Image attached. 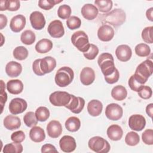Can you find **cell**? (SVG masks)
I'll use <instances>...</instances> for the list:
<instances>
[{
    "label": "cell",
    "instance_id": "cell-1",
    "mask_svg": "<svg viewBox=\"0 0 153 153\" xmlns=\"http://www.w3.org/2000/svg\"><path fill=\"white\" fill-rule=\"evenodd\" d=\"M56 66V60L51 56L36 59L32 63L33 71L38 76H42L50 73L55 69Z\"/></svg>",
    "mask_w": 153,
    "mask_h": 153
},
{
    "label": "cell",
    "instance_id": "cell-2",
    "mask_svg": "<svg viewBox=\"0 0 153 153\" xmlns=\"http://www.w3.org/2000/svg\"><path fill=\"white\" fill-rule=\"evenodd\" d=\"M126 19L125 12L120 8H115L99 17L103 23H108L115 27L122 25L125 22Z\"/></svg>",
    "mask_w": 153,
    "mask_h": 153
},
{
    "label": "cell",
    "instance_id": "cell-3",
    "mask_svg": "<svg viewBox=\"0 0 153 153\" xmlns=\"http://www.w3.org/2000/svg\"><path fill=\"white\" fill-rule=\"evenodd\" d=\"M97 63L105 77L111 75L117 69L115 66L114 57L109 53L101 54L98 57Z\"/></svg>",
    "mask_w": 153,
    "mask_h": 153
},
{
    "label": "cell",
    "instance_id": "cell-4",
    "mask_svg": "<svg viewBox=\"0 0 153 153\" xmlns=\"http://www.w3.org/2000/svg\"><path fill=\"white\" fill-rule=\"evenodd\" d=\"M153 72V63L152 61L147 59L140 63L133 75L142 84L146 82L148 78Z\"/></svg>",
    "mask_w": 153,
    "mask_h": 153
},
{
    "label": "cell",
    "instance_id": "cell-5",
    "mask_svg": "<svg viewBox=\"0 0 153 153\" xmlns=\"http://www.w3.org/2000/svg\"><path fill=\"white\" fill-rule=\"evenodd\" d=\"M74 78V71L68 66L60 68L56 72L54 77L56 84L60 87H65L69 85Z\"/></svg>",
    "mask_w": 153,
    "mask_h": 153
},
{
    "label": "cell",
    "instance_id": "cell-6",
    "mask_svg": "<svg viewBox=\"0 0 153 153\" xmlns=\"http://www.w3.org/2000/svg\"><path fill=\"white\" fill-rule=\"evenodd\" d=\"M71 41L73 45L83 53L89 49L90 44L89 43L88 35L82 30L74 32L71 36Z\"/></svg>",
    "mask_w": 153,
    "mask_h": 153
},
{
    "label": "cell",
    "instance_id": "cell-7",
    "mask_svg": "<svg viewBox=\"0 0 153 153\" xmlns=\"http://www.w3.org/2000/svg\"><path fill=\"white\" fill-rule=\"evenodd\" d=\"M89 148L97 153H107L111 149L109 142L100 136H94L88 142Z\"/></svg>",
    "mask_w": 153,
    "mask_h": 153
},
{
    "label": "cell",
    "instance_id": "cell-8",
    "mask_svg": "<svg viewBox=\"0 0 153 153\" xmlns=\"http://www.w3.org/2000/svg\"><path fill=\"white\" fill-rule=\"evenodd\" d=\"M71 95L66 91H56L50 95L49 100L53 106L65 107L69 103Z\"/></svg>",
    "mask_w": 153,
    "mask_h": 153
},
{
    "label": "cell",
    "instance_id": "cell-9",
    "mask_svg": "<svg viewBox=\"0 0 153 153\" xmlns=\"http://www.w3.org/2000/svg\"><path fill=\"white\" fill-rule=\"evenodd\" d=\"M123 114V108L117 103H110L106 107L105 115L110 120L117 121L122 117Z\"/></svg>",
    "mask_w": 153,
    "mask_h": 153
},
{
    "label": "cell",
    "instance_id": "cell-10",
    "mask_svg": "<svg viewBox=\"0 0 153 153\" xmlns=\"http://www.w3.org/2000/svg\"><path fill=\"white\" fill-rule=\"evenodd\" d=\"M27 104L25 100L16 97L13 99L9 104V111L11 114L17 115L23 113L27 108Z\"/></svg>",
    "mask_w": 153,
    "mask_h": 153
},
{
    "label": "cell",
    "instance_id": "cell-11",
    "mask_svg": "<svg viewBox=\"0 0 153 153\" xmlns=\"http://www.w3.org/2000/svg\"><path fill=\"white\" fill-rule=\"evenodd\" d=\"M47 31L49 35L55 38L62 37L65 34V29L62 22L59 20H55L50 23Z\"/></svg>",
    "mask_w": 153,
    "mask_h": 153
},
{
    "label": "cell",
    "instance_id": "cell-12",
    "mask_svg": "<svg viewBox=\"0 0 153 153\" xmlns=\"http://www.w3.org/2000/svg\"><path fill=\"white\" fill-rule=\"evenodd\" d=\"M145 125L146 120L142 115L134 114L129 117L128 126L134 131H142L145 128Z\"/></svg>",
    "mask_w": 153,
    "mask_h": 153
},
{
    "label": "cell",
    "instance_id": "cell-13",
    "mask_svg": "<svg viewBox=\"0 0 153 153\" xmlns=\"http://www.w3.org/2000/svg\"><path fill=\"white\" fill-rule=\"evenodd\" d=\"M84 105L85 100L83 98L81 97H76L75 96L72 94L71 99L65 108L69 109L72 112L77 114L82 111Z\"/></svg>",
    "mask_w": 153,
    "mask_h": 153
},
{
    "label": "cell",
    "instance_id": "cell-14",
    "mask_svg": "<svg viewBox=\"0 0 153 153\" xmlns=\"http://www.w3.org/2000/svg\"><path fill=\"white\" fill-rule=\"evenodd\" d=\"M30 22L32 27L36 30L42 29L45 25V19L43 14L39 11L32 12L29 17Z\"/></svg>",
    "mask_w": 153,
    "mask_h": 153
},
{
    "label": "cell",
    "instance_id": "cell-15",
    "mask_svg": "<svg viewBox=\"0 0 153 153\" xmlns=\"http://www.w3.org/2000/svg\"><path fill=\"white\" fill-rule=\"evenodd\" d=\"M59 146L62 151L65 152H72L75 149L76 143L75 139L73 137L65 135L60 139Z\"/></svg>",
    "mask_w": 153,
    "mask_h": 153
},
{
    "label": "cell",
    "instance_id": "cell-16",
    "mask_svg": "<svg viewBox=\"0 0 153 153\" xmlns=\"http://www.w3.org/2000/svg\"><path fill=\"white\" fill-rule=\"evenodd\" d=\"M114 33V29L110 25L104 24L98 29L97 36L100 41L108 42L113 38Z\"/></svg>",
    "mask_w": 153,
    "mask_h": 153
},
{
    "label": "cell",
    "instance_id": "cell-17",
    "mask_svg": "<svg viewBox=\"0 0 153 153\" xmlns=\"http://www.w3.org/2000/svg\"><path fill=\"white\" fill-rule=\"evenodd\" d=\"M115 55L120 61L125 62L130 59L132 55V51L128 45L122 44L117 47Z\"/></svg>",
    "mask_w": 153,
    "mask_h": 153
},
{
    "label": "cell",
    "instance_id": "cell-18",
    "mask_svg": "<svg viewBox=\"0 0 153 153\" xmlns=\"http://www.w3.org/2000/svg\"><path fill=\"white\" fill-rule=\"evenodd\" d=\"M62 126L60 123L57 120L50 121L47 126L48 135L52 138L59 137L62 133Z\"/></svg>",
    "mask_w": 153,
    "mask_h": 153
},
{
    "label": "cell",
    "instance_id": "cell-19",
    "mask_svg": "<svg viewBox=\"0 0 153 153\" xmlns=\"http://www.w3.org/2000/svg\"><path fill=\"white\" fill-rule=\"evenodd\" d=\"M26 18L22 14H18L14 16L10 23V27L11 30L16 33L22 30L26 25Z\"/></svg>",
    "mask_w": 153,
    "mask_h": 153
},
{
    "label": "cell",
    "instance_id": "cell-20",
    "mask_svg": "<svg viewBox=\"0 0 153 153\" xmlns=\"http://www.w3.org/2000/svg\"><path fill=\"white\" fill-rule=\"evenodd\" d=\"M79 78L83 85H89L91 84L95 79V73L94 70L90 67L84 68L80 72Z\"/></svg>",
    "mask_w": 153,
    "mask_h": 153
},
{
    "label": "cell",
    "instance_id": "cell-21",
    "mask_svg": "<svg viewBox=\"0 0 153 153\" xmlns=\"http://www.w3.org/2000/svg\"><path fill=\"white\" fill-rule=\"evenodd\" d=\"M99 10L93 4H85L81 8V14L84 18L88 20L94 19L97 14Z\"/></svg>",
    "mask_w": 153,
    "mask_h": 153
},
{
    "label": "cell",
    "instance_id": "cell-22",
    "mask_svg": "<svg viewBox=\"0 0 153 153\" xmlns=\"http://www.w3.org/2000/svg\"><path fill=\"white\" fill-rule=\"evenodd\" d=\"M22 71V66L20 63L10 61L5 66V72L10 77H17L20 75Z\"/></svg>",
    "mask_w": 153,
    "mask_h": 153
},
{
    "label": "cell",
    "instance_id": "cell-23",
    "mask_svg": "<svg viewBox=\"0 0 153 153\" xmlns=\"http://www.w3.org/2000/svg\"><path fill=\"white\" fill-rule=\"evenodd\" d=\"M4 127L10 130H14L19 128L21 126L20 119L13 115H8L4 119Z\"/></svg>",
    "mask_w": 153,
    "mask_h": 153
},
{
    "label": "cell",
    "instance_id": "cell-24",
    "mask_svg": "<svg viewBox=\"0 0 153 153\" xmlns=\"http://www.w3.org/2000/svg\"><path fill=\"white\" fill-rule=\"evenodd\" d=\"M102 103L98 100L93 99L90 101L87 105V111L88 114L93 117H97L102 112Z\"/></svg>",
    "mask_w": 153,
    "mask_h": 153
},
{
    "label": "cell",
    "instance_id": "cell-25",
    "mask_svg": "<svg viewBox=\"0 0 153 153\" xmlns=\"http://www.w3.org/2000/svg\"><path fill=\"white\" fill-rule=\"evenodd\" d=\"M106 133L108 137L111 140L117 141L122 138L123 135V130L120 126L117 124H112L108 128Z\"/></svg>",
    "mask_w": 153,
    "mask_h": 153
},
{
    "label": "cell",
    "instance_id": "cell-26",
    "mask_svg": "<svg viewBox=\"0 0 153 153\" xmlns=\"http://www.w3.org/2000/svg\"><path fill=\"white\" fill-rule=\"evenodd\" d=\"M7 89L13 94H19L23 90V84L19 79H11L7 83Z\"/></svg>",
    "mask_w": 153,
    "mask_h": 153
},
{
    "label": "cell",
    "instance_id": "cell-27",
    "mask_svg": "<svg viewBox=\"0 0 153 153\" xmlns=\"http://www.w3.org/2000/svg\"><path fill=\"white\" fill-rule=\"evenodd\" d=\"M30 139L34 142H41L45 138L44 130L39 126H33L29 131Z\"/></svg>",
    "mask_w": 153,
    "mask_h": 153
},
{
    "label": "cell",
    "instance_id": "cell-28",
    "mask_svg": "<svg viewBox=\"0 0 153 153\" xmlns=\"http://www.w3.org/2000/svg\"><path fill=\"white\" fill-rule=\"evenodd\" d=\"M35 50L41 54L50 51L53 48V42L51 40L46 38L39 40L35 45Z\"/></svg>",
    "mask_w": 153,
    "mask_h": 153
},
{
    "label": "cell",
    "instance_id": "cell-29",
    "mask_svg": "<svg viewBox=\"0 0 153 153\" xmlns=\"http://www.w3.org/2000/svg\"><path fill=\"white\" fill-rule=\"evenodd\" d=\"M20 7V2L18 0H5L0 1V10H8L10 11H17Z\"/></svg>",
    "mask_w": 153,
    "mask_h": 153
},
{
    "label": "cell",
    "instance_id": "cell-30",
    "mask_svg": "<svg viewBox=\"0 0 153 153\" xmlns=\"http://www.w3.org/2000/svg\"><path fill=\"white\" fill-rule=\"evenodd\" d=\"M111 94L114 99L118 101H121L126 98L127 96V91L124 86L118 85L112 89Z\"/></svg>",
    "mask_w": 153,
    "mask_h": 153
},
{
    "label": "cell",
    "instance_id": "cell-31",
    "mask_svg": "<svg viewBox=\"0 0 153 153\" xmlns=\"http://www.w3.org/2000/svg\"><path fill=\"white\" fill-rule=\"evenodd\" d=\"M81 127V121L76 117H71L65 121L66 128L71 132L78 131Z\"/></svg>",
    "mask_w": 153,
    "mask_h": 153
},
{
    "label": "cell",
    "instance_id": "cell-32",
    "mask_svg": "<svg viewBox=\"0 0 153 153\" xmlns=\"http://www.w3.org/2000/svg\"><path fill=\"white\" fill-rule=\"evenodd\" d=\"M36 39L35 34L31 30H26L20 36V40L25 45H32L33 44Z\"/></svg>",
    "mask_w": 153,
    "mask_h": 153
},
{
    "label": "cell",
    "instance_id": "cell-33",
    "mask_svg": "<svg viewBox=\"0 0 153 153\" xmlns=\"http://www.w3.org/2000/svg\"><path fill=\"white\" fill-rule=\"evenodd\" d=\"M94 4L100 12L108 13L112 8V1L111 0H96Z\"/></svg>",
    "mask_w": 153,
    "mask_h": 153
},
{
    "label": "cell",
    "instance_id": "cell-34",
    "mask_svg": "<svg viewBox=\"0 0 153 153\" xmlns=\"http://www.w3.org/2000/svg\"><path fill=\"white\" fill-rule=\"evenodd\" d=\"M23 149V146L20 143L14 142L5 145L2 151L4 153H21Z\"/></svg>",
    "mask_w": 153,
    "mask_h": 153
},
{
    "label": "cell",
    "instance_id": "cell-35",
    "mask_svg": "<svg viewBox=\"0 0 153 153\" xmlns=\"http://www.w3.org/2000/svg\"><path fill=\"white\" fill-rule=\"evenodd\" d=\"M35 115L38 121L44 122L47 121L50 117V111L45 106L38 107L35 111Z\"/></svg>",
    "mask_w": 153,
    "mask_h": 153
},
{
    "label": "cell",
    "instance_id": "cell-36",
    "mask_svg": "<svg viewBox=\"0 0 153 153\" xmlns=\"http://www.w3.org/2000/svg\"><path fill=\"white\" fill-rule=\"evenodd\" d=\"M136 54L139 57H146L151 53V48L148 44L145 43H140L135 47Z\"/></svg>",
    "mask_w": 153,
    "mask_h": 153
},
{
    "label": "cell",
    "instance_id": "cell-37",
    "mask_svg": "<svg viewBox=\"0 0 153 153\" xmlns=\"http://www.w3.org/2000/svg\"><path fill=\"white\" fill-rule=\"evenodd\" d=\"M14 57L19 60H23L28 56V51L27 48L23 46H18L13 50Z\"/></svg>",
    "mask_w": 153,
    "mask_h": 153
},
{
    "label": "cell",
    "instance_id": "cell-38",
    "mask_svg": "<svg viewBox=\"0 0 153 153\" xmlns=\"http://www.w3.org/2000/svg\"><path fill=\"white\" fill-rule=\"evenodd\" d=\"M140 141L139 135L134 131L128 132L125 137V142L127 145L129 146H136Z\"/></svg>",
    "mask_w": 153,
    "mask_h": 153
},
{
    "label": "cell",
    "instance_id": "cell-39",
    "mask_svg": "<svg viewBox=\"0 0 153 153\" xmlns=\"http://www.w3.org/2000/svg\"><path fill=\"white\" fill-rule=\"evenodd\" d=\"M23 121L26 126L32 127L38 124V120L33 112L29 111L25 114L23 117Z\"/></svg>",
    "mask_w": 153,
    "mask_h": 153
},
{
    "label": "cell",
    "instance_id": "cell-40",
    "mask_svg": "<svg viewBox=\"0 0 153 153\" xmlns=\"http://www.w3.org/2000/svg\"><path fill=\"white\" fill-rule=\"evenodd\" d=\"M71 14V8L66 4L60 5L57 10V15L59 17L62 19H68Z\"/></svg>",
    "mask_w": 153,
    "mask_h": 153
},
{
    "label": "cell",
    "instance_id": "cell-41",
    "mask_svg": "<svg viewBox=\"0 0 153 153\" xmlns=\"http://www.w3.org/2000/svg\"><path fill=\"white\" fill-rule=\"evenodd\" d=\"M81 25V19L76 16H71L67 19L66 25L71 30H74L78 29Z\"/></svg>",
    "mask_w": 153,
    "mask_h": 153
},
{
    "label": "cell",
    "instance_id": "cell-42",
    "mask_svg": "<svg viewBox=\"0 0 153 153\" xmlns=\"http://www.w3.org/2000/svg\"><path fill=\"white\" fill-rule=\"evenodd\" d=\"M152 26H148L145 27L142 32V38L148 44H152Z\"/></svg>",
    "mask_w": 153,
    "mask_h": 153
},
{
    "label": "cell",
    "instance_id": "cell-43",
    "mask_svg": "<svg viewBox=\"0 0 153 153\" xmlns=\"http://www.w3.org/2000/svg\"><path fill=\"white\" fill-rule=\"evenodd\" d=\"M99 53L98 47L93 44H90L89 49L87 51L83 53L84 56L88 60H93L96 58Z\"/></svg>",
    "mask_w": 153,
    "mask_h": 153
},
{
    "label": "cell",
    "instance_id": "cell-44",
    "mask_svg": "<svg viewBox=\"0 0 153 153\" xmlns=\"http://www.w3.org/2000/svg\"><path fill=\"white\" fill-rule=\"evenodd\" d=\"M63 1L56 0H39L38 1V6L45 10H49L52 8L56 4H59Z\"/></svg>",
    "mask_w": 153,
    "mask_h": 153
},
{
    "label": "cell",
    "instance_id": "cell-45",
    "mask_svg": "<svg viewBox=\"0 0 153 153\" xmlns=\"http://www.w3.org/2000/svg\"><path fill=\"white\" fill-rule=\"evenodd\" d=\"M128 84L130 88L133 91L136 92H138L140 90V88L143 86V84H142L137 79H136L133 75H131L129 78Z\"/></svg>",
    "mask_w": 153,
    "mask_h": 153
},
{
    "label": "cell",
    "instance_id": "cell-46",
    "mask_svg": "<svg viewBox=\"0 0 153 153\" xmlns=\"http://www.w3.org/2000/svg\"><path fill=\"white\" fill-rule=\"evenodd\" d=\"M142 139L144 143L149 145L153 144V130L152 129L145 130L142 134Z\"/></svg>",
    "mask_w": 153,
    "mask_h": 153
},
{
    "label": "cell",
    "instance_id": "cell-47",
    "mask_svg": "<svg viewBox=\"0 0 153 153\" xmlns=\"http://www.w3.org/2000/svg\"><path fill=\"white\" fill-rule=\"evenodd\" d=\"M137 93L139 96L142 99H148L151 97L152 91L150 87L148 85H143Z\"/></svg>",
    "mask_w": 153,
    "mask_h": 153
},
{
    "label": "cell",
    "instance_id": "cell-48",
    "mask_svg": "<svg viewBox=\"0 0 153 153\" xmlns=\"http://www.w3.org/2000/svg\"><path fill=\"white\" fill-rule=\"evenodd\" d=\"M25 134L22 130L14 131L11 135V139L14 142L21 143L25 140Z\"/></svg>",
    "mask_w": 153,
    "mask_h": 153
},
{
    "label": "cell",
    "instance_id": "cell-49",
    "mask_svg": "<svg viewBox=\"0 0 153 153\" xmlns=\"http://www.w3.org/2000/svg\"><path fill=\"white\" fill-rule=\"evenodd\" d=\"M119 78H120V73L118 70L117 69L113 74H112L111 75L105 77V79L107 83L112 84L117 82L118 81Z\"/></svg>",
    "mask_w": 153,
    "mask_h": 153
},
{
    "label": "cell",
    "instance_id": "cell-50",
    "mask_svg": "<svg viewBox=\"0 0 153 153\" xmlns=\"http://www.w3.org/2000/svg\"><path fill=\"white\" fill-rule=\"evenodd\" d=\"M1 112H2L4 105L7 99V94L6 92L5 91V85L4 83V81L2 80H1Z\"/></svg>",
    "mask_w": 153,
    "mask_h": 153
},
{
    "label": "cell",
    "instance_id": "cell-51",
    "mask_svg": "<svg viewBox=\"0 0 153 153\" xmlns=\"http://www.w3.org/2000/svg\"><path fill=\"white\" fill-rule=\"evenodd\" d=\"M41 152H58L57 150L56 149V147L50 143H46L42 146L41 147Z\"/></svg>",
    "mask_w": 153,
    "mask_h": 153
},
{
    "label": "cell",
    "instance_id": "cell-52",
    "mask_svg": "<svg viewBox=\"0 0 153 153\" xmlns=\"http://www.w3.org/2000/svg\"><path fill=\"white\" fill-rule=\"evenodd\" d=\"M7 24V17L3 14H0V29H3Z\"/></svg>",
    "mask_w": 153,
    "mask_h": 153
},
{
    "label": "cell",
    "instance_id": "cell-53",
    "mask_svg": "<svg viewBox=\"0 0 153 153\" xmlns=\"http://www.w3.org/2000/svg\"><path fill=\"white\" fill-rule=\"evenodd\" d=\"M146 112L149 117L152 118V113H153V104L152 103H150L147 105V106L146 107Z\"/></svg>",
    "mask_w": 153,
    "mask_h": 153
},
{
    "label": "cell",
    "instance_id": "cell-54",
    "mask_svg": "<svg viewBox=\"0 0 153 153\" xmlns=\"http://www.w3.org/2000/svg\"><path fill=\"white\" fill-rule=\"evenodd\" d=\"M153 8L151 7L150 8L148 9L146 12V16L147 19L150 20L151 22H153Z\"/></svg>",
    "mask_w": 153,
    "mask_h": 153
}]
</instances>
